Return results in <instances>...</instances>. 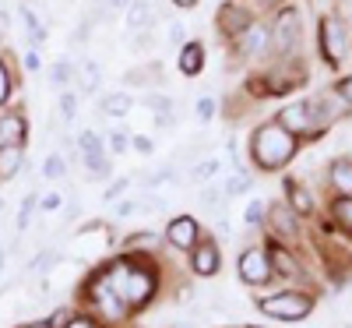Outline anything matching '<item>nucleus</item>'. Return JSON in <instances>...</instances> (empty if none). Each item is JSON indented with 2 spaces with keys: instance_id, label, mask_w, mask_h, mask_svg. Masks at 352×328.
Masks as SVG:
<instances>
[{
  "instance_id": "45",
  "label": "nucleus",
  "mask_w": 352,
  "mask_h": 328,
  "mask_svg": "<svg viewBox=\"0 0 352 328\" xmlns=\"http://www.w3.org/2000/svg\"><path fill=\"white\" fill-rule=\"evenodd\" d=\"M102 4H106L109 11H127V8H131V0H102Z\"/></svg>"
},
{
  "instance_id": "36",
  "label": "nucleus",
  "mask_w": 352,
  "mask_h": 328,
  "mask_svg": "<svg viewBox=\"0 0 352 328\" xmlns=\"http://www.w3.org/2000/svg\"><path fill=\"white\" fill-rule=\"evenodd\" d=\"M275 254V268L278 272H285V276H296V265H292V258L285 254V251H272Z\"/></svg>"
},
{
  "instance_id": "25",
  "label": "nucleus",
  "mask_w": 352,
  "mask_h": 328,
  "mask_svg": "<svg viewBox=\"0 0 352 328\" xmlns=\"http://www.w3.org/2000/svg\"><path fill=\"white\" fill-rule=\"evenodd\" d=\"M78 148H81V156H99V152H106V145H102V138H99L96 131H81V134H78Z\"/></svg>"
},
{
  "instance_id": "24",
  "label": "nucleus",
  "mask_w": 352,
  "mask_h": 328,
  "mask_svg": "<svg viewBox=\"0 0 352 328\" xmlns=\"http://www.w3.org/2000/svg\"><path fill=\"white\" fill-rule=\"evenodd\" d=\"M85 166H88V176H92V181H106V176L113 173L106 152H99V156H85Z\"/></svg>"
},
{
  "instance_id": "49",
  "label": "nucleus",
  "mask_w": 352,
  "mask_h": 328,
  "mask_svg": "<svg viewBox=\"0 0 352 328\" xmlns=\"http://www.w3.org/2000/svg\"><path fill=\"white\" fill-rule=\"evenodd\" d=\"M0 208H4V198H0Z\"/></svg>"
},
{
  "instance_id": "1",
  "label": "nucleus",
  "mask_w": 352,
  "mask_h": 328,
  "mask_svg": "<svg viewBox=\"0 0 352 328\" xmlns=\"http://www.w3.org/2000/svg\"><path fill=\"white\" fill-rule=\"evenodd\" d=\"M292 156H296V134L285 131L278 121L261 124V127L250 134V159H254L261 170H278V166H285Z\"/></svg>"
},
{
  "instance_id": "4",
  "label": "nucleus",
  "mask_w": 352,
  "mask_h": 328,
  "mask_svg": "<svg viewBox=\"0 0 352 328\" xmlns=\"http://www.w3.org/2000/svg\"><path fill=\"white\" fill-rule=\"evenodd\" d=\"M320 53H324L331 64L342 61V53H345V28H342L338 18H324V21H320Z\"/></svg>"
},
{
  "instance_id": "16",
  "label": "nucleus",
  "mask_w": 352,
  "mask_h": 328,
  "mask_svg": "<svg viewBox=\"0 0 352 328\" xmlns=\"http://www.w3.org/2000/svg\"><path fill=\"white\" fill-rule=\"evenodd\" d=\"M99 110H102V116H127L134 110V96L131 92H109L99 99Z\"/></svg>"
},
{
  "instance_id": "32",
  "label": "nucleus",
  "mask_w": 352,
  "mask_h": 328,
  "mask_svg": "<svg viewBox=\"0 0 352 328\" xmlns=\"http://www.w3.org/2000/svg\"><path fill=\"white\" fill-rule=\"evenodd\" d=\"M194 113H197V121H201V124H208L212 116H215V99H212V96H204V99H197Z\"/></svg>"
},
{
  "instance_id": "40",
  "label": "nucleus",
  "mask_w": 352,
  "mask_h": 328,
  "mask_svg": "<svg viewBox=\"0 0 352 328\" xmlns=\"http://www.w3.org/2000/svg\"><path fill=\"white\" fill-rule=\"evenodd\" d=\"M222 194H226V191H219V187H208V191L201 194V205H204V208H215V205L222 201Z\"/></svg>"
},
{
  "instance_id": "38",
  "label": "nucleus",
  "mask_w": 352,
  "mask_h": 328,
  "mask_svg": "<svg viewBox=\"0 0 352 328\" xmlns=\"http://www.w3.org/2000/svg\"><path fill=\"white\" fill-rule=\"evenodd\" d=\"M243 219H247V223H250V226H257V223H261V219H264V205H261V201H257V198H254V201H250V205H247V212H243Z\"/></svg>"
},
{
  "instance_id": "42",
  "label": "nucleus",
  "mask_w": 352,
  "mask_h": 328,
  "mask_svg": "<svg viewBox=\"0 0 352 328\" xmlns=\"http://www.w3.org/2000/svg\"><path fill=\"white\" fill-rule=\"evenodd\" d=\"M60 205H64V194H56V191L43 198V208H46V212H53V208H60Z\"/></svg>"
},
{
  "instance_id": "27",
  "label": "nucleus",
  "mask_w": 352,
  "mask_h": 328,
  "mask_svg": "<svg viewBox=\"0 0 352 328\" xmlns=\"http://www.w3.org/2000/svg\"><path fill=\"white\" fill-rule=\"evenodd\" d=\"M67 173V163H64V156H46V163H43V176L46 181H56V176H64Z\"/></svg>"
},
{
  "instance_id": "26",
  "label": "nucleus",
  "mask_w": 352,
  "mask_h": 328,
  "mask_svg": "<svg viewBox=\"0 0 352 328\" xmlns=\"http://www.w3.org/2000/svg\"><path fill=\"white\" fill-rule=\"evenodd\" d=\"M99 304H102V311H106L109 318H120V314H124V300H120L116 293H109L106 286L99 289Z\"/></svg>"
},
{
  "instance_id": "28",
  "label": "nucleus",
  "mask_w": 352,
  "mask_h": 328,
  "mask_svg": "<svg viewBox=\"0 0 352 328\" xmlns=\"http://www.w3.org/2000/svg\"><path fill=\"white\" fill-rule=\"evenodd\" d=\"M331 212H335V219H338L345 229H352V198H349V194H345V198H335Z\"/></svg>"
},
{
  "instance_id": "6",
  "label": "nucleus",
  "mask_w": 352,
  "mask_h": 328,
  "mask_svg": "<svg viewBox=\"0 0 352 328\" xmlns=\"http://www.w3.org/2000/svg\"><path fill=\"white\" fill-rule=\"evenodd\" d=\"M232 43H236V53H240V57H261L264 50H268V43H272V32H268L264 25L250 21Z\"/></svg>"
},
{
  "instance_id": "7",
  "label": "nucleus",
  "mask_w": 352,
  "mask_h": 328,
  "mask_svg": "<svg viewBox=\"0 0 352 328\" xmlns=\"http://www.w3.org/2000/svg\"><path fill=\"white\" fill-rule=\"evenodd\" d=\"M247 25H250V14L243 8H236V4H222L219 8V32L226 39H236Z\"/></svg>"
},
{
  "instance_id": "31",
  "label": "nucleus",
  "mask_w": 352,
  "mask_h": 328,
  "mask_svg": "<svg viewBox=\"0 0 352 328\" xmlns=\"http://www.w3.org/2000/svg\"><path fill=\"white\" fill-rule=\"evenodd\" d=\"M60 116H64L67 124L78 116V92H64V96H60Z\"/></svg>"
},
{
  "instance_id": "2",
  "label": "nucleus",
  "mask_w": 352,
  "mask_h": 328,
  "mask_svg": "<svg viewBox=\"0 0 352 328\" xmlns=\"http://www.w3.org/2000/svg\"><path fill=\"white\" fill-rule=\"evenodd\" d=\"M261 311L268 318H282V321H300L314 311V300L303 293H278V296H268L261 300Z\"/></svg>"
},
{
  "instance_id": "30",
  "label": "nucleus",
  "mask_w": 352,
  "mask_h": 328,
  "mask_svg": "<svg viewBox=\"0 0 352 328\" xmlns=\"http://www.w3.org/2000/svg\"><path fill=\"white\" fill-rule=\"evenodd\" d=\"M106 148H109L113 156H120V152H127V148H131V134H124V131H113V134L106 138Z\"/></svg>"
},
{
  "instance_id": "18",
  "label": "nucleus",
  "mask_w": 352,
  "mask_h": 328,
  "mask_svg": "<svg viewBox=\"0 0 352 328\" xmlns=\"http://www.w3.org/2000/svg\"><path fill=\"white\" fill-rule=\"evenodd\" d=\"M268 226H272L275 233H282V236L296 233V223H292V212H289L285 205H272V208H268Z\"/></svg>"
},
{
  "instance_id": "11",
  "label": "nucleus",
  "mask_w": 352,
  "mask_h": 328,
  "mask_svg": "<svg viewBox=\"0 0 352 328\" xmlns=\"http://www.w3.org/2000/svg\"><path fill=\"white\" fill-rule=\"evenodd\" d=\"M124 296L131 304H141V300H148L152 296V276H144V272H127L124 283H120Z\"/></svg>"
},
{
  "instance_id": "10",
  "label": "nucleus",
  "mask_w": 352,
  "mask_h": 328,
  "mask_svg": "<svg viewBox=\"0 0 352 328\" xmlns=\"http://www.w3.org/2000/svg\"><path fill=\"white\" fill-rule=\"evenodd\" d=\"M152 25H155L152 0H131V8H127V28L131 32H148Z\"/></svg>"
},
{
  "instance_id": "20",
  "label": "nucleus",
  "mask_w": 352,
  "mask_h": 328,
  "mask_svg": "<svg viewBox=\"0 0 352 328\" xmlns=\"http://www.w3.org/2000/svg\"><path fill=\"white\" fill-rule=\"evenodd\" d=\"M285 191H289V205L296 208L300 216H310V212H314V198H310V194H307L296 181H289V184H285Z\"/></svg>"
},
{
  "instance_id": "23",
  "label": "nucleus",
  "mask_w": 352,
  "mask_h": 328,
  "mask_svg": "<svg viewBox=\"0 0 352 328\" xmlns=\"http://www.w3.org/2000/svg\"><path fill=\"white\" fill-rule=\"evenodd\" d=\"M219 170H222V163H219V159H204V163H194V166H190V181H194V184H208L212 176L219 173Z\"/></svg>"
},
{
  "instance_id": "15",
  "label": "nucleus",
  "mask_w": 352,
  "mask_h": 328,
  "mask_svg": "<svg viewBox=\"0 0 352 328\" xmlns=\"http://www.w3.org/2000/svg\"><path fill=\"white\" fill-rule=\"evenodd\" d=\"M278 124H282L285 131H292V134L314 131L310 116H307V106H285V110H282V116H278Z\"/></svg>"
},
{
  "instance_id": "48",
  "label": "nucleus",
  "mask_w": 352,
  "mask_h": 328,
  "mask_svg": "<svg viewBox=\"0 0 352 328\" xmlns=\"http://www.w3.org/2000/svg\"><path fill=\"white\" fill-rule=\"evenodd\" d=\"M71 328H88V325H71Z\"/></svg>"
},
{
  "instance_id": "39",
  "label": "nucleus",
  "mask_w": 352,
  "mask_h": 328,
  "mask_svg": "<svg viewBox=\"0 0 352 328\" xmlns=\"http://www.w3.org/2000/svg\"><path fill=\"white\" fill-rule=\"evenodd\" d=\"M335 92H338V96H342V103L352 110V74H349V78H342V81L335 85Z\"/></svg>"
},
{
  "instance_id": "33",
  "label": "nucleus",
  "mask_w": 352,
  "mask_h": 328,
  "mask_svg": "<svg viewBox=\"0 0 352 328\" xmlns=\"http://www.w3.org/2000/svg\"><path fill=\"white\" fill-rule=\"evenodd\" d=\"M131 148H134V152H141V156H152L155 152V141L148 134H134L131 138Z\"/></svg>"
},
{
  "instance_id": "21",
  "label": "nucleus",
  "mask_w": 352,
  "mask_h": 328,
  "mask_svg": "<svg viewBox=\"0 0 352 328\" xmlns=\"http://www.w3.org/2000/svg\"><path fill=\"white\" fill-rule=\"evenodd\" d=\"M331 184L342 191V194H352V163L349 159H338L331 166Z\"/></svg>"
},
{
  "instance_id": "8",
  "label": "nucleus",
  "mask_w": 352,
  "mask_h": 328,
  "mask_svg": "<svg viewBox=\"0 0 352 328\" xmlns=\"http://www.w3.org/2000/svg\"><path fill=\"white\" fill-rule=\"evenodd\" d=\"M28 141V121L21 113L0 116V145H25Z\"/></svg>"
},
{
  "instance_id": "12",
  "label": "nucleus",
  "mask_w": 352,
  "mask_h": 328,
  "mask_svg": "<svg viewBox=\"0 0 352 328\" xmlns=\"http://www.w3.org/2000/svg\"><path fill=\"white\" fill-rule=\"evenodd\" d=\"M74 85H78V92L85 96H96L99 92V85H102V71L96 61H81L78 64V74H74Z\"/></svg>"
},
{
  "instance_id": "43",
  "label": "nucleus",
  "mask_w": 352,
  "mask_h": 328,
  "mask_svg": "<svg viewBox=\"0 0 352 328\" xmlns=\"http://www.w3.org/2000/svg\"><path fill=\"white\" fill-rule=\"evenodd\" d=\"M243 187H247V176H236V181H229V184H226V198H229V194H240Z\"/></svg>"
},
{
  "instance_id": "46",
  "label": "nucleus",
  "mask_w": 352,
  "mask_h": 328,
  "mask_svg": "<svg viewBox=\"0 0 352 328\" xmlns=\"http://www.w3.org/2000/svg\"><path fill=\"white\" fill-rule=\"evenodd\" d=\"M67 321H71V314H67V311H64V314H53V318H50V328H64Z\"/></svg>"
},
{
  "instance_id": "35",
  "label": "nucleus",
  "mask_w": 352,
  "mask_h": 328,
  "mask_svg": "<svg viewBox=\"0 0 352 328\" xmlns=\"http://www.w3.org/2000/svg\"><path fill=\"white\" fill-rule=\"evenodd\" d=\"M32 208H36V194H25L21 212H18V229H25V226H28V216H32Z\"/></svg>"
},
{
  "instance_id": "22",
  "label": "nucleus",
  "mask_w": 352,
  "mask_h": 328,
  "mask_svg": "<svg viewBox=\"0 0 352 328\" xmlns=\"http://www.w3.org/2000/svg\"><path fill=\"white\" fill-rule=\"evenodd\" d=\"M74 74H78V68L71 61H56L50 71V81H53V88H67V85H74Z\"/></svg>"
},
{
  "instance_id": "41",
  "label": "nucleus",
  "mask_w": 352,
  "mask_h": 328,
  "mask_svg": "<svg viewBox=\"0 0 352 328\" xmlns=\"http://www.w3.org/2000/svg\"><path fill=\"white\" fill-rule=\"evenodd\" d=\"M184 28H187V25H180V21L169 25V39H173V43H180V46L187 43V32H184Z\"/></svg>"
},
{
  "instance_id": "5",
  "label": "nucleus",
  "mask_w": 352,
  "mask_h": 328,
  "mask_svg": "<svg viewBox=\"0 0 352 328\" xmlns=\"http://www.w3.org/2000/svg\"><path fill=\"white\" fill-rule=\"evenodd\" d=\"M272 276V265H268V254L264 251H243L240 254V279L250 283V286H261V283H268Z\"/></svg>"
},
{
  "instance_id": "19",
  "label": "nucleus",
  "mask_w": 352,
  "mask_h": 328,
  "mask_svg": "<svg viewBox=\"0 0 352 328\" xmlns=\"http://www.w3.org/2000/svg\"><path fill=\"white\" fill-rule=\"evenodd\" d=\"M18 14H21V25H25V36H28V39H32L36 46H39V43L46 39V28H43V21H39V14H36L32 8H28V4H21V8H18Z\"/></svg>"
},
{
  "instance_id": "44",
  "label": "nucleus",
  "mask_w": 352,
  "mask_h": 328,
  "mask_svg": "<svg viewBox=\"0 0 352 328\" xmlns=\"http://www.w3.org/2000/svg\"><path fill=\"white\" fill-rule=\"evenodd\" d=\"M25 68H28V71H39V53H36V50L25 53Z\"/></svg>"
},
{
  "instance_id": "14",
  "label": "nucleus",
  "mask_w": 352,
  "mask_h": 328,
  "mask_svg": "<svg viewBox=\"0 0 352 328\" xmlns=\"http://www.w3.org/2000/svg\"><path fill=\"white\" fill-rule=\"evenodd\" d=\"M180 71L187 78H194V74L204 71V46L201 43H184L180 46Z\"/></svg>"
},
{
  "instance_id": "37",
  "label": "nucleus",
  "mask_w": 352,
  "mask_h": 328,
  "mask_svg": "<svg viewBox=\"0 0 352 328\" xmlns=\"http://www.w3.org/2000/svg\"><path fill=\"white\" fill-rule=\"evenodd\" d=\"M127 187H131V181H127V176H124V181H116V184H109V187H106V194H102V198H106V201H109V205H113V201H120V194H124V191H127Z\"/></svg>"
},
{
  "instance_id": "3",
  "label": "nucleus",
  "mask_w": 352,
  "mask_h": 328,
  "mask_svg": "<svg viewBox=\"0 0 352 328\" xmlns=\"http://www.w3.org/2000/svg\"><path fill=\"white\" fill-rule=\"evenodd\" d=\"M272 39H275L278 57H282V53H292V50L300 46V14H296V8H285V11L278 14Z\"/></svg>"
},
{
  "instance_id": "9",
  "label": "nucleus",
  "mask_w": 352,
  "mask_h": 328,
  "mask_svg": "<svg viewBox=\"0 0 352 328\" xmlns=\"http://www.w3.org/2000/svg\"><path fill=\"white\" fill-rule=\"evenodd\" d=\"M166 236H169V244L173 247H194L197 244V223L190 219V216H180V219H173L169 223V229H166Z\"/></svg>"
},
{
  "instance_id": "17",
  "label": "nucleus",
  "mask_w": 352,
  "mask_h": 328,
  "mask_svg": "<svg viewBox=\"0 0 352 328\" xmlns=\"http://www.w3.org/2000/svg\"><path fill=\"white\" fill-rule=\"evenodd\" d=\"M194 268H197V276H215L219 272V247L212 240H204L194 254Z\"/></svg>"
},
{
  "instance_id": "47",
  "label": "nucleus",
  "mask_w": 352,
  "mask_h": 328,
  "mask_svg": "<svg viewBox=\"0 0 352 328\" xmlns=\"http://www.w3.org/2000/svg\"><path fill=\"white\" fill-rule=\"evenodd\" d=\"M173 4H176V8H194L197 0H173Z\"/></svg>"
},
{
  "instance_id": "29",
  "label": "nucleus",
  "mask_w": 352,
  "mask_h": 328,
  "mask_svg": "<svg viewBox=\"0 0 352 328\" xmlns=\"http://www.w3.org/2000/svg\"><path fill=\"white\" fill-rule=\"evenodd\" d=\"M141 103L155 110V113H173V99L169 96H159V92H148V96H141Z\"/></svg>"
},
{
  "instance_id": "13",
  "label": "nucleus",
  "mask_w": 352,
  "mask_h": 328,
  "mask_svg": "<svg viewBox=\"0 0 352 328\" xmlns=\"http://www.w3.org/2000/svg\"><path fill=\"white\" fill-rule=\"evenodd\" d=\"M21 145H0V184H8L21 170Z\"/></svg>"
},
{
  "instance_id": "34",
  "label": "nucleus",
  "mask_w": 352,
  "mask_h": 328,
  "mask_svg": "<svg viewBox=\"0 0 352 328\" xmlns=\"http://www.w3.org/2000/svg\"><path fill=\"white\" fill-rule=\"evenodd\" d=\"M8 96H11V71H8L4 61H0V106L8 103Z\"/></svg>"
}]
</instances>
